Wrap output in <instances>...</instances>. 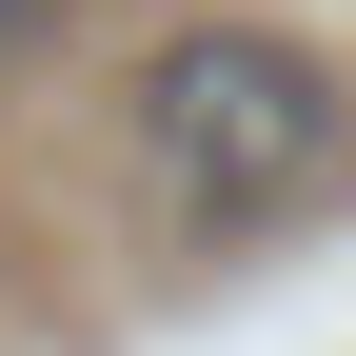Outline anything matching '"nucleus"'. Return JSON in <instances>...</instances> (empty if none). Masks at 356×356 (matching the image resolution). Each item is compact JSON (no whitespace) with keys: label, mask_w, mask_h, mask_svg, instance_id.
<instances>
[{"label":"nucleus","mask_w":356,"mask_h":356,"mask_svg":"<svg viewBox=\"0 0 356 356\" xmlns=\"http://www.w3.org/2000/svg\"><path fill=\"white\" fill-rule=\"evenodd\" d=\"M317 178H337V79L297 60V40H257V20L139 40V198L178 238H257V218H297Z\"/></svg>","instance_id":"f257e3e1"},{"label":"nucleus","mask_w":356,"mask_h":356,"mask_svg":"<svg viewBox=\"0 0 356 356\" xmlns=\"http://www.w3.org/2000/svg\"><path fill=\"white\" fill-rule=\"evenodd\" d=\"M40 20H60V0H0V60H20V40H40Z\"/></svg>","instance_id":"f03ea898"}]
</instances>
